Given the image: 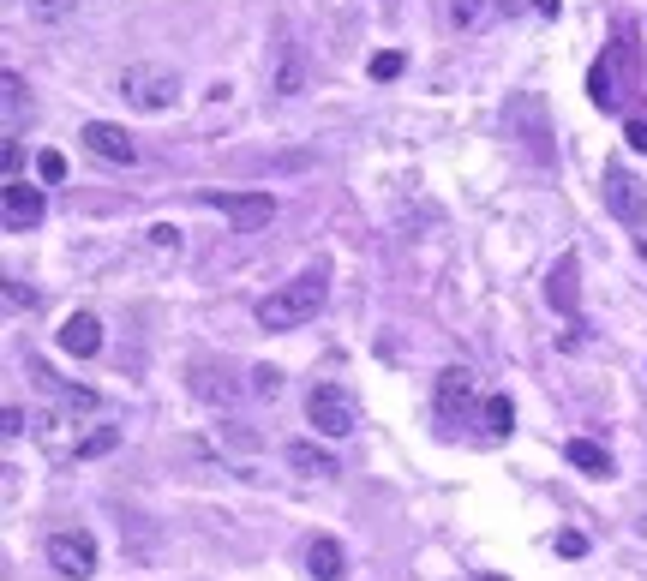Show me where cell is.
Wrapping results in <instances>:
<instances>
[{
	"label": "cell",
	"instance_id": "6da1fadb",
	"mask_svg": "<svg viewBox=\"0 0 647 581\" xmlns=\"http://www.w3.org/2000/svg\"><path fill=\"white\" fill-rule=\"evenodd\" d=\"M636 78H642V42H636V30H618V42L594 60V72H588V96H594V108H606V114H630V90H636Z\"/></svg>",
	"mask_w": 647,
	"mask_h": 581
},
{
	"label": "cell",
	"instance_id": "7a4b0ae2",
	"mask_svg": "<svg viewBox=\"0 0 647 581\" xmlns=\"http://www.w3.org/2000/svg\"><path fill=\"white\" fill-rule=\"evenodd\" d=\"M324 300H330L324 270H306V276H294V282H282L276 294L258 300V324L264 330H300V324H312L324 312Z\"/></svg>",
	"mask_w": 647,
	"mask_h": 581
},
{
	"label": "cell",
	"instance_id": "3957f363",
	"mask_svg": "<svg viewBox=\"0 0 647 581\" xmlns=\"http://www.w3.org/2000/svg\"><path fill=\"white\" fill-rule=\"evenodd\" d=\"M120 96H126V108H138V114H168L174 102H180V78L168 72V66H126L120 72V84H114Z\"/></svg>",
	"mask_w": 647,
	"mask_h": 581
},
{
	"label": "cell",
	"instance_id": "277c9868",
	"mask_svg": "<svg viewBox=\"0 0 647 581\" xmlns=\"http://www.w3.org/2000/svg\"><path fill=\"white\" fill-rule=\"evenodd\" d=\"M306 420H312L324 438H348V432L360 426V402H354V390H348V384H312V396H306Z\"/></svg>",
	"mask_w": 647,
	"mask_h": 581
},
{
	"label": "cell",
	"instance_id": "5b68a950",
	"mask_svg": "<svg viewBox=\"0 0 647 581\" xmlns=\"http://www.w3.org/2000/svg\"><path fill=\"white\" fill-rule=\"evenodd\" d=\"M48 570L60 581H90L96 576V540L84 534V528H60V534H48Z\"/></svg>",
	"mask_w": 647,
	"mask_h": 581
},
{
	"label": "cell",
	"instance_id": "8992f818",
	"mask_svg": "<svg viewBox=\"0 0 647 581\" xmlns=\"http://www.w3.org/2000/svg\"><path fill=\"white\" fill-rule=\"evenodd\" d=\"M600 192H606V210H612L624 228H642V222H647V192H642V180H636L624 162H606Z\"/></svg>",
	"mask_w": 647,
	"mask_h": 581
},
{
	"label": "cell",
	"instance_id": "52a82bcc",
	"mask_svg": "<svg viewBox=\"0 0 647 581\" xmlns=\"http://www.w3.org/2000/svg\"><path fill=\"white\" fill-rule=\"evenodd\" d=\"M198 204H204V210H222L240 234H258V228L276 216V198H270V192H198Z\"/></svg>",
	"mask_w": 647,
	"mask_h": 581
},
{
	"label": "cell",
	"instance_id": "ba28073f",
	"mask_svg": "<svg viewBox=\"0 0 647 581\" xmlns=\"http://www.w3.org/2000/svg\"><path fill=\"white\" fill-rule=\"evenodd\" d=\"M78 144H84L96 162H114V168H132V162H138V144H132V132H126V126H114V120H84Z\"/></svg>",
	"mask_w": 647,
	"mask_h": 581
},
{
	"label": "cell",
	"instance_id": "9c48e42d",
	"mask_svg": "<svg viewBox=\"0 0 647 581\" xmlns=\"http://www.w3.org/2000/svg\"><path fill=\"white\" fill-rule=\"evenodd\" d=\"M516 132H522V144H528L534 162H552V144H546L552 132H546V102H540V96H516V102H510V138H516Z\"/></svg>",
	"mask_w": 647,
	"mask_h": 581
},
{
	"label": "cell",
	"instance_id": "30bf717a",
	"mask_svg": "<svg viewBox=\"0 0 647 581\" xmlns=\"http://www.w3.org/2000/svg\"><path fill=\"white\" fill-rule=\"evenodd\" d=\"M0 216H6V234H30V228L42 222V186H30V180H6V204H0Z\"/></svg>",
	"mask_w": 647,
	"mask_h": 581
},
{
	"label": "cell",
	"instance_id": "8fae6325",
	"mask_svg": "<svg viewBox=\"0 0 647 581\" xmlns=\"http://www.w3.org/2000/svg\"><path fill=\"white\" fill-rule=\"evenodd\" d=\"M546 300H552L570 324H582V300H576V252H564V258L552 264V276H546Z\"/></svg>",
	"mask_w": 647,
	"mask_h": 581
},
{
	"label": "cell",
	"instance_id": "7c38bea8",
	"mask_svg": "<svg viewBox=\"0 0 647 581\" xmlns=\"http://www.w3.org/2000/svg\"><path fill=\"white\" fill-rule=\"evenodd\" d=\"M96 348H102V324H96V312H72V318L60 324V354L90 360Z\"/></svg>",
	"mask_w": 647,
	"mask_h": 581
},
{
	"label": "cell",
	"instance_id": "4fadbf2b",
	"mask_svg": "<svg viewBox=\"0 0 647 581\" xmlns=\"http://www.w3.org/2000/svg\"><path fill=\"white\" fill-rule=\"evenodd\" d=\"M306 570H312V581H342V576H348V552H342V540L318 534V540L306 546Z\"/></svg>",
	"mask_w": 647,
	"mask_h": 581
},
{
	"label": "cell",
	"instance_id": "5bb4252c",
	"mask_svg": "<svg viewBox=\"0 0 647 581\" xmlns=\"http://www.w3.org/2000/svg\"><path fill=\"white\" fill-rule=\"evenodd\" d=\"M468 396H474V372L468 366H444L438 372V414L456 420V408H468Z\"/></svg>",
	"mask_w": 647,
	"mask_h": 581
},
{
	"label": "cell",
	"instance_id": "9a60e30c",
	"mask_svg": "<svg viewBox=\"0 0 647 581\" xmlns=\"http://www.w3.org/2000/svg\"><path fill=\"white\" fill-rule=\"evenodd\" d=\"M564 462H570V468H582L588 480H606V474H612V456H606L594 438H570V444H564Z\"/></svg>",
	"mask_w": 647,
	"mask_h": 581
},
{
	"label": "cell",
	"instance_id": "2e32d148",
	"mask_svg": "<svg viewBox=\"0 0 647 581\" xmlns=\"http://www.w3.org/2000/svg\"><path fill=\"white\" fill-rule=\"evenodd\" d=\"M288 462H294L300 474H312V480L342 474V468H336V456H330V450H318V444H288Z\"/></svg>",
	"mask_w": 647,
	"mask_h": 581
},
{
	"label": "cell",
	"instance_id": "e0dca14e",
	"mask_svg": "<svg viewBox=\"0 0 647 581\" xmlns=\"http://www.w3.org/2000/svg\"><path fill=\"white\" fill-rule=\"evenodd\" d=\"M486 432H492V438H510V432H516V408H510V396H486Z\"/></svg>",
	"mask_w": 647,
	"mask_h": 581
},
{
	"label": "cell",
	"instance_id": "ac0fdd59",
	"mask_svg": "<svg viewBox=\"0 0 647 581\" xmlns=\"http://www.w3.org/2000/svg\"><path fill=\"white\" fill-rule=\"evenodd\" d=\"M114 444H120V426H96V432H84V438H78V450H72V456H78V462H90V456H108Z\"/></svg>",
	"mask_w": 647,
	"mask_h": 581
},
{
	"label": "cell",
	"instance_id": "d6986e66",
	"mask_svg": "<svg viewBox=\"0 0 647 581\" xmlns=\"http://www.w3.org/2000/svg\"><path fill=\"white\" fill-rule=\"evenodd\" d=\"M24 12H30L36 24H60L66 12H78V0H24Z\"/></svg>",
	"mask_w": 647,
	"mask_h": 581
},
{
	"label": "cell",
	"instance_id": "ffe728a7",
	"mask_svg": "<svg viewBox=\"0 0 647 581\" xmlns=\"http://www.w3.org/2000/svg\"><path fill=\"white\" fill-rule=\"evenodd\" d=\"M624 144H630L636 156H647V102H642V108H630V114H624Z\"/></svg>",
	"mask_w": 647,
	"mask_h": 581
},
{
	"label": "cell",
	"instance_id": "44dd1931",
	"mask_svg": "<svg viewBox=\"0 0 647 581\" xmlns=\"http://www.w3.org/2000/svg\"><path fill=\"white\" fill-rule=\"evenodd\" d=\"M486 12H492V0H450V18H456L462 30H474V24H486Z\"/></svg>",
	"mask_w": 647,
	"mask_h": 581
},
{
	"label": "cell",
	"instance_id": "7402d4cb",
	"mask_svg": "<svg viewBox=\"0 0 647 581\" xmlns=\"http://www.w3.org/2000/svg\"><path fill=\"white\" fill-rule=\"evenodd\" d=\"M0 90H6V132H12V126H18V108H24V78H18V72H6V78H0Z\"/></svg>",
	"mask_w": 647,
	"mask_h": 581
},
{
	"label": "cell",
	"instance_id": "603a6c76",
	"mask_svg": "<svg viewBox=\"0 0 647 581\" xmlns=\"http://www.w3.org/2000/svg\"><path fill=\"white\" fill-rule=\"evenodd\" d=\"M372 78H378V84H390V78H402V54H396V48H384V54H372Z\"/></svg>",
	"mask_w": 647,
	"mask_h": 581
},
{
	"label": "cell",
	"instance_id": "cb8c5ba5",
	"mask_svg": "<svg viewBox=\"0 0 647 581\" xmlns=\"http://www.w3.org/2000/svg\"><path fill=\"white\" fill-rule=\"evenodd\" d=\"M36 174H42L48 186H54V180H66V156H60V150H42V156H36Z\"/></svg>",
	"mask_w": 647,
	"mask_h": 581
},
{
	"label": "cell",
	"instance_id": "d4e9b609",
	"mask_svg": "<svg viewBox=\"0 0 647 581\" xmlns=\"http://www.w3.org/2000/svg\"><path fill=\"white\" fill-rule=\"evenodd\" d=\"M252 390L276 402V396H282V372H276V366H258V372H252Z\"/></svg>",
	"mask_w": 647,
	"mask_h": 581
},
{
	"label": "cell",
	"instance_id": "484cf974",
	"mask_svg": "<svg viewBox=\"0 0 647 581\" xmlns=\"http://www.w3.org/2000/svg\"><path fill=\"white\" fill-rule=\"evenodd\" d=\"M150 246H156V252H180V228H174V222H156V228H150Z\"/></svg>",
	"mask_w": 647,
	"mask_h": 581
},
{
	"label": "cell",
	"instance_id": "4316f807",
	"mask_svg": "<svg viewBox=\"0 0 647 581\" xmlns=\"http://www.w3.org/2000/svg\"><path fill=\"white\" fill-rule=\"evenodd\" d=\"M276 90H282V96H294V90H300V60H294V54L282 60V78H276Z\"/></svg>",
	"mask_w": 647,
	"mask_h": 581
},
{
	"label": "cell",
	"instance_id": "83f0119b",
	"mask_svg": "<svg viewBox=\"0 0 647 581\" xmlns=\"http://www.w3.org/2000/svg\"><path fill=\"white\" fill-rule=\"evenodd\" d=\"M18 168H24V150H18V138L6 132V180H18Z\"/></svg>",
	"mask_w": 647,
	"mask_h": 581
},
{
	"label": "cell",
	"instance_id": "f1b7e54d",
	"mask_svg": "<svg viewBox=\"0 0 647 581\" xmlns=\"http://www.w3.org/2000/svg\"><path fill=\"white\" fill-rule=\"evenodd\" d=\"M558 552H564V558H582V552H588V540H582V534H558Z\"/></svg>",
	"mask_w": 647,
	"mask_h": 581
},
{
	"label": "cell",
	"instance_id": "f546056e",
	"mask_svg": "<svg viewBox=\"0 0 647 581\" xmlns=\"http://www.w3.org/2000/svg\"><path fill=\"white\" fill-rule=\"evenodd\" d=\"M474 581H504V576H474Z\"/></svg>",
	"mask_w": 647,
	"mask_h": 581
}]
</instances>
